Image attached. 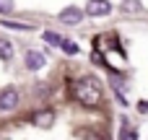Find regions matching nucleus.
Here are the masks:
<instances>
[{"mask_svg":"<svg viewBox=\"0 0 148 140\" xmlns=\"http://www.w3.org/2000/svg\"><path fill=\"white\" fill-rule=\"evenodd\" d=\"M3 26H8V29H18V31H29L31 26H26V23H16V21H3Z\"/></svg>","mask_w":148,"mask_h":140,"instance_id":"11","label":"nucleus"},{"mask_svg":"<svg viewBox=\"0 0 148 140\" xmlns=\"http://www.w3.org/2000/svg\"><path fill=\"white\" fill-rule=\"evenodd\" d=\"M18 107V91L16 88H3L0 91V112H10Z\"/></svg>","mask_w":148,"mask_h":140,"instance_id":"3","label":"nucleus"},{"mask_svg":"<svg viewBox=\"0 0 148 140\" xmlns=\"http://www.w3.org/2000/svg\"><path fill=\"white\" fill-rule=\"evenodd\" d=\"M122 138H138V135H135V130H130V127H125V130H122Z\"/></svg>","mask_w":148,"mask_h":140,"instance_id":"13","label":"nucleus"},{"mask_svg":"<svg viewBox=\"0 0 148 140\" xmlns=\"http://www.w3.org/2000/svg\"><path fill=\"white\" fill-rule=\"evenodd\" d=\"M13 10V0H0V13H10Z\"/></svg>","mask_w":148,"mask_h":140,"instance_id":"12","label":"nucleus"},{"mask_svg":"<svg viewBox=\"0 0 148 140\" xmlns=\"http://www.w3.org/2000/svg\"><path fill=\"white\" fill-rule=\"evenodd\" d=\"M73 94L83 107H99L101 104V86L96 78H81L73 83Z\"/></svg>","mask_w":148,"mask_h":140,"instance_id":"1","label":"nucleus"},{"mask_svg":"<svg viewBox=\"0 0 148 140\" xmlns=\"http://www.w3.org/2000/svg\"><path fill=\"white\" fill-rule=\"evenodd\" d=\"M138 112H148V101H140L138 104Z\"/></svg>","mask_w":148,"mask_h":140,"instance_id":"14","label":"nucleus"},{"mask_svg":"<svg viewBox=\"0 0 148 140\" xmlns=\"http://www.w3.org/2000/svg\"><path fill=\"white\" fill-rule=\"evenodd\" d=\"M62 39H65V36H60V34H55V31H44V42L52 44V47H62Z\"/></svg>","mask_w":148,"mask_h":140,"instance_id":"8","label":"nucleus"},{"mask_svg":"<svg viewBox=\"0 0 148 140\" xmlns=\"http://www.w3.org/2000/svg\"><path fill=\"white\" fill-rule=\"evenodd\" d=\"M44 62H47V60H44L42 52H36V49H29V52H26V68H29V70H42Z\"/></svg>","mask_w":148,"mask_h":140,"instance_id":"5","label":"nucleus"},{"mask_svg":"<svg viewBox=\"0 0 148 140\" xmlns=\"http://www.w3.org/2000/svg\"><path fill=\"white\" fill-rule=\"evenodd\" d=\"M78 44L73 42V39H62V52H68V55H78Z\"/></svg>","mask_w":148,"mask_h":140,"instance_id":"9","label":"nucleus"},{"mask_svg":"<svg viewBox=\"0 0 148 140\" xmlns=\"http://www.w3.org/2000/svg\"><path fill=\"white\" fill-rule=\"evenodd\" d=\"M109 10H112V5L107 0H88L86 3V13L88 16H107Z\"/></svg>","mask_w":148,"mask_h":140,"instance_id":"4","label":"nucleus"},{"mask_svg":"<svg viewBox=\"0 0 148 140\" xmlns=\"http://www.w3.org/2000/svg\"><path fill=\"white\" fill-rule=\"evenodd\" d=\"M13 57V44L10 39H0V60H10Z\"/></svg>","mask_w":148,"mask_h":140,"instance_id":"7","label":"nucleus"},{"mask_svg":"<svg viewBox=\"0 0 148 140\" xmlns=\"http://www.w3.org/2000/svg\"><path fill=\"white\" fill-rule=\"evenodd\" d=\"M52 122H55V112L52 109H42V112L34 114V125H39V127H52Z\"/></svg>","mask_w":148,"mask_h":140,"instance_id":"6","label":"nucleus"},{"mask_svg":"<svg viewBox=\"0 0 148 140\" xmlns=\"http://www.w3.org/2000/svg\"><path fill=\"white\" fill-rule=\"evenodd\" d=\"M122 10H127V13H135V10H140V0H122V5H120Z\"/></svg>","mask_w":148,"mask_h":140,"instance_id":"10","label":"nucleus"},{"mask_svg":"<svg viewBox=\"0 0 148 140\" xmlns=\"http://www.w3.org/2000/svg\"><path fill=\"white\" fill-rule=\"evenodd\" d=\"M57 18H60L65 26H75V23L83 21V10H81L78 5H68V8H62V10L57 13Z\"/></svg>","mask_w":148,"mask_h":140,"instance_id":"2","label":"nucleus"}]
</instances>
